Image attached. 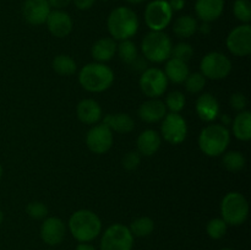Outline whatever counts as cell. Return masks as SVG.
<instances>
[{"instance_id":"6da1fadb","label":"cell","mask_w":251,"mask_h":250,"mask_svg":"<svg viewBox=\"0 0 251 250\" xmlns=\"http://www.w3.org/2000/svg\"><path fill=\"white\" fill-rule=\"evenodd\" d=\"M69 230L80 243L92 242L102 230V221L91 210H77L69 218Z\"/></svg>"},{"instance_id":"7a4b0ae2","label":"cell","mask_w":251,"mask_h":250,"mask_svg":"<svg viewBox=\"0 0 251 250\" xmlns=\"http://www.w3.org/2000/svg\"><path fill=\"white\" fill-rule=\"evenodd\" d=\"M139 17L134 10L119 6L113 10L107 20V27L114 41H125L134 37L139 31Z\"/></svg>"},{"instance_id":"3957f363","label":"cell","mask_w":251,"mask_h":250,"mask_svg":"<svg viewBox=\"0 0 251 250\" xmlns=\"http://www.w3.org/2000/svg\"><path fill=\"white\" fill-rule=\"evenodd\" d=\"M78 82L88 92H104L114 82V73L104 63L86 64L78 73Z\"/></svg>"},{"instance_id":"277c9868","label":"cell","mask_w":251,"mask_h":250,"mask_svg":"<svg viewBox=\"0 0 251 250\" xmlns=\"http://www.w3.org/2000/svg\"><path fill=\"white\" fill-rule=\"evenodd\" d=\"M199 147L208 157L223 154L230 142V131L222 124H211L201 130L199 135Z\"/></svg>"},{"instance_id":"5b68a950","label":"cell","mask_w":251,"mask_h":250,"mask_svg":"<svg viewBox=\"0 0 251 250\" xmlns=\"http://www.w3.org/2000/svg\"><path fill=\"white\" fill-rule=\"evenodd\" d=\"M172 43L171 37L163 31H151L144 37L141 42V50L145 58L152 63H163L171 58Z\"/></svg>"},{"instance_id":"8992f818","label":"cell","mask_w":251,"mask_h":250,"mask_svg":"<svg viewBox=\"0 0 251 250\" xmlns=\"http://www.w3.org/2000/svg\"><path fill=\"white\" fill-rule=\"evenodd\" d=\"M222 220L229 225H240L249 216V203L247 198L239 191L226 194L221 202Z\"/></svg>"},{"instance_id":"52a82bcc","label":"cell","mask_w":251,"mask_h":250,"mask_svg":"<svg viewBox=\"0 0 251 250\" xmlns=\"http://www.w3.org/2000/svg\"><path fill=\"white\" fill-rule=\"evenodd\" d=\"M134 235L129 227L114 223L104 230L100 239V250H132Z\"/></svg>"},{"instance_id":"ba28073f","label":"cell","mask_w":251,"mask_h":250,"mask_svg":"<svg viewBox=\"0 0 251 250\" xmlns=\"http://www.w3.org/2000/svg\"><path fill=\"white\" fill-rule=\"evenodd\" d=\"M201 74L206 78L211 80H222L232 71V61L220 51H211L202 58L200 63Z\"/></svg>"},{"instance_id":"9c48e42d","label":"cell","mask_w":251,"mask_h":250,"mask_svg":"<svg viewBox=\"0 0 251 250\" xmlns=\"http://www.w3.org/2000/svg\"><path fill=\"white\" fill-rule=\"evenodd\" d=\"M173 11L167 0H153L145 9V22L151 31H163L171 25Z\"/></svg>"},{"instance_id":"30bf717a","label":"cell","mask_w":251,"mask_h":250,"mask_svg":"<svg viewBox=\"0 0 251 250\" xmlns=\"http://www.w3.org/2000/svg\"><path fill=\"white\" fill-rule=\"evenodd\" d=\"M168 82L163 70L158 68H149L141 74L139 85L145 96L149 98H159L166 92Z\"/></svg>"},{"instance_id":"8fae6325","label":"cell","mask_w":251,"mask_h":250,"mask_svg":"<svg viewBox=\"0 0 251 250\" xmlns=\"http://www.w3.org/2000/svg\"><path fill=\"white\" fill-rule=\"evenodd\" d=\"M161 135L167 142L179 145L188 136L186 120L179 113H169L162 119Z\"/></svg>"},{"instance_id":"7c38bea8","label":"cell","mask_w":251,"mask_h":250,"mask_svg":"<svg viewBox=\"0 0 251 250\" xmlns=\"http://www.w3.org/2000/svg\"><path fill=\"white\" fill-rule=\"evenodd\" d=\"M227 48L233 55L248 56L251 54V26L243 24L229 32L226 39Z\"/></svg>"},{"instance_id":"4fadbf2b","label":"cell","mask_w":251,"mask_h":250,"mask_svg":"<svg viewBox=\"0 0 251 250\" xmlns=\"http://www.w3.org/2000/svg\"><path fill=\"white\" fill-rule=\"evenodd\" d=\"M86 145L88 150L96 154H104L112 149L113 131L102 123L96 124L86 135Z\"/></svg>"},{"instance_id":"5bb4252c","label":"cell","mask_w":251,"mask_h":250,"mask_svg":"<svg viewBox=\"0 0 251 250\" xmlns=\"http://www.w3.org/2000/svg\"><path fill=\"white\" fill-rule=\"evenodd\" d=\"M51 7L48 0H26L22 6V15L28 24L38 26L46 24Z\"/></svg>"},{"instance_id":"9a60e30c","label":"cell","mask_w":251,"mask_h":250,"mask_svg":"<svg viewBox=\"0 0 251 250\" xmlns=\"http://www.w3.org/2000/svg\"><path fill=\"white\" fill-rule=\"evenodd\" d=\"M66 227L63 220L59 217H48L41 225V238L50 247L59 245L65 238Z\"/></svg>"},{"instance_id":"2e32d148","label":"cell","mask_w":251,"mask_h":250,"mask_svg":"<svg viewBox=\"0 0 251 250\" xmlns=\"http://www.w3.org/2000/svg\"><path fill=\"white\" fill-rule=\"evenodd\" d=\"M47 27L56 38H65L71 33L74 27L73 19L63 10H53L47 17Z\"/></svg>"},{"instance_id":"e0dca14e","label":"cell","mask_w":251,"mask_h":250,"mask_svg":"<svg viewBox=\"0 0 251 250\" xmlns=\"http://www.w3.org/2000/svg\"><path fill=\"white\" fill-rule=\"evenodd\" d=\"M195 109L201 120L211 123L217 119L220 115V103L217 98L211 93H202L196 100Z\"/></svg>"},{"instance_id":"ac0fdd59","label":"cell","mask_w":251,"mask_h":250,"mask_svg":"<svg viewBox=\"0 0 251 250\" xmlns=\"http://www.w3.org/2000/svg\"><path fill=\"white\" fill-rule=\"evenodd\" d=\"M225 10V0H196L195 12L202 22L216 21Z\"/></svg>"},{"instance_id":"d6986e66","label":"cell","mask_w":251,"mask_h":250,"mask_svg":"<svg viewBox=\"0 0 251 250\" xmlns=\"http://www.w3.org/2000/svg\"><path fill=\"white\" fill-rule=\"evenodd\" d=\"M166 104L159 98H150L139 108V117L145 123H158L166 117Z\"/></svg>"},{"instance_id":"ffe728a7","label":"cell","mask_w":251,"mask_h":250,"mask_svg":"<svg viewBox=\"0 0 251 250\" xmlns=\"http://www.w3.org/2000/svg\"><path fill=\"white\" fill-rule=\"evenodd\" d=\"M77 118L81 123L87 125H95L102 119V108L97 100L92 98H85L76 108Z\"/></svg>"},{"instance_id":"44dd1931","label":"cell","mask_w":251,"mask_h":250,"mask_svg":"<svg viewBox=\"0 0 251 250\" xmlns=\"http://www.w3.org/2000/svg\"><path fill=\"white\" fill-rule=\"evenodd\" d=\"M162 144V136L156 131V130L147 129L144 130L139 135L136 140L137 152L141 156L151 157L159 150Z\"/></svg>"},{"instance_id":"7402d4cb","label":"cell","mask_w":251,"mask_h":250,"mask_svg":"<svg viewBox=\"0 0 251 250\" xmlns=\"http://www.w3.org/2000/svg\"><path fill=\"white\" fill-rule=\"evenodd\" d=\"M117 42L112 37H103L93 43L91 54L97 63H107L112 60L117 53Z\"/></svg>"},{"instance_id":"603a6c76","label":"cell","mask_w":251,"mask_h":250,"mask_svg":"<svg viewBox=\"0 0 251 250\" xmlns=\"http://www.w3.org/2000/svg\"><path fill=\"white\" fill-rule=\"evenodd\" d=\"M103 124L107 125L112 131L119 132V134H129L135 127L134 119L127 113L107 114L103 119Z\"/></svg>"},{"instance_id":"cb8c5ba5","label":"cell","mask_w":251,"mask_h":250,"mask_svg":"<svg viewBox=\"0 0 251 250\" xmlns=\"http://www.w3.org/2000/svg\"><path fill=\"white\" fill-rule=\"evenodd\" d=\"M164 74L171 82L183 83L190 74V70H189L188 63L185 61L176 58H169L164 66Z\"/></svg>"},{"instance_id":"d4e9b609","label":"cell","mask_w":251,"mask_h":250,"mask_svg":"<svg viewBox=\"0 0 251 250\" xmlns=\"http://www.w3.org/2000/svg\"><path fill=\"white\" fill-rule=\"evenodd\" d=\"M233 134L240 141H249L251 139V113L242 110L233 120Z\"/></svg>"},{"instance_id":"484cf974","label":"cell","mask_w":251,"mask_h":250,"mask_svg":"<svg viewBox=\"0 0 251 250\" xmlns=\"http://www.w3.org/2000/svg\"><path fill=\"white\" fill-rule=\"evenodd\" d=\"M199 29L198 21L190 15L179 16L173 24V32L179 38H190Z\"/></svg>"},{"instance_id":"4316f807","label":"cell","mask_w":251,"mask_h":250,"mask_svg":"<svg viewBox=\"0 0 251 250\" xmlns=\"http://www.w3.org/2000/svg\"><path fill=\"white\" fill-rule=\"evenodd\" d=\"M53 70L60 76H71L77 70V64L71 58L70 55L66 54H59L51 61Z\"/></svg>"},{"instance_id":"83f0119b","label":"cell","mask_w":251,"mask_h":250,"mask_svg":"<svg viewBox=\"0 0 251 250\" xmlns=\"http://www.w3.org/2000/svg\"><path fill=\"white\" fill-rule=\"evenodd\" d=\"M129 229L134 237H140V238L149 237V235L153 232L154 222L151 217L142 216V217H139L136 218V220L132 221Z\"/></svg>"},{"instance_id":"f1b7e54d","label":"cell","mask_w":251,"mask_h":250,"mask_svg":"<svg viewBox=\"0 0 251 250\" xmlns=\"http://www.w3.org/2000/svg\"><path fill=\"white\" fill-rule=\"evenodd\" d=\"M222 164L227 171L229 172H239L247 164L244 154L239 151H229L223 153Z\"/></svg>"},{"instance_id":"f546056e","label":"cell","mask_w":251,"mask_h":250,"mask_svg":"<svg viewBox=\"0 0 251 250\" xmlns=\"http://www.w3.org/2000/svg\"><path fill=\"white\" fill-rule=\"evenodd\" d=\"M117 53L120 60L125 64H134L137 60V47L131 39L120 41L117 46Z\"/></svg>"},{"instance_id":"4dcf8cb0","label":"cell","mask_w":251,"mask_h":250,"mask_svg":"<svg viewBox=\"0 0 251 250\" xmlns=\"http://www.w3.org/2000/svg\"><path fill=\"white\" fill-rule=\"evenodd\" d=\"M186 103V98L184 96L183 92L180 91H172L167 95L166 100H164V104L166 108L171 113H179L180 110L184 109Z\"/></svg>"},{"instance_id":"1f68e13d","label":"cell","mask_w":251,"mask_h":250,"mask_svg":"<svg viewBox=\"0 0 251 250\" xmlns=\"http://www.w3.org/2000/svg\"><path fill=\"white\" fill-rule=\"evenodd\" d=\"M228 229V225L222 220V218H212L208 221L207 225H206V232H207L208 237L212 239H221L226 235Z\"/></svg>"},{"instance_id":"d6a6232c","label":"cell","mask_w":251,"mask_h":250,"mask_svg":"<svg viewBox=\"0 0 251 250\" xmlns=\"http://www.w3.org/2000/svg\"><path fill=\"white\" fill-rule=\"evenodd\" d=\"M184 82H185V88L188 92L200 93L205 88L206 77L201 73H193L189 74Z\"/></svg>"},{"instance_id":"836d02e7","label":"cell","mask_w":251,"mask_h":250,"mask_svg":"<svg viewBox=\"0 0 251 250\" xmlns=\"http://www.w3.org/2000/svg\"><path fill=\"white\" fill-rule=\"evenodd\" d=\"M233 11L234 16L243 24H249L251 21V4L249 0H235Z\"/></svg>"},{"instance_id":"e575fe53","label":"cell","mask_w":251,"mask_h":250,"mask_svg":"<svg viewBox=\"0 0 251 250\" xmlns=\"http://www.w3.org/2000/svg\"><path fill=\"white\" fill-rule=\"evenodd\" d=\"M194 55V49L193 47L190 46L186 42H181V43L176 44V46L172 48V54L171 58L179 59V60H183L185 63H188Z\"/></svg>"},{"instance_id":"d590c367","label":"cell","mask_w":251,"mask_h":250,"mask_svg":"<svg viewBox=\"0 0 251 250\" xmlns=\"http://www.w3.org/2000/svg\"><path fill=\"white\" fill-rule=\"evenodd\" d=\"M26 212L34 220H43L48 215V207L41 201H32L27 205Z\"/></svg>"},{"instance_id":"8d00e7d4","label":"cell","mask_w":251,"mask_h":250,"mask_svg":"<svg viewBox=\"0 0 251 250\" xmlns=\"http://www.w3.org/2000/svg\"><path fill=\"white\" fill-rule=\"evenodd\" d=\"M141 163V154L137 151H130L123 157L122 164L126 171H135Z\"/></svg>"},{"instance_id":"74e56055","label":"cell","mask_w":251,"mask_h":250,"mask_svg":"<svg viewBox=\"0 0 251 250\" xmlns=\"http://www.w3.org/2000/svg\"><path fill=\"white\" fill-rule=\"evenodd\" d=\"M248 104V98L244 93L242 92H235L233 93L232 97H230V105L233 107V109L235 110H244L245 107Z\"/></svg>"},{"instance_id":"f35d334b","label":"cell","mask_w":251,"mask_h":250,"mask_svg":"<svg viewBox=\"0 0 251 250\" xmlns=\"http://www.w3.org/2000/svg\"><path fill=\"white\" fill-rule=\"evenodd\" d=\"M73 0H48L50 7H54V10H63L70 5Z\"/></svg>"},{"instance_id":"ab89813d","label":"cell","mask_w":251,"mask_h":250,"mask_svg":"<svg viewBox=\"0 0 251 250\" xmlns=\"http://www.w3.org/2000/svg\"><path fill=\"white\" fill-rule=\"evenodd\" d=\"M96 0H74V4L78 10H88L95 5Z\"/></svg>"},{"instance_id":"60d3db41","label":"cell","mask_w":251,"mask_h":250,"mask_svg":"<svg viewBox=\"0 0 251 250\" xmlns=\"http://www.w3.org/2000/svg\"><path fill=\"white\" fill-rule=\"evenodd\" d=\"M168 4L172 11H180L185 6V0H169Z\"/></svg>"},{"instance_id":"b9f144b4","label":"cell","mask_w":251,"mask_h":250,"mask_svg":"<svg viewBox=\"0 0 251 250\" xmlns=\"http://www.w3.org/2000/svg\"><path fill=\"white\" fill-rule=\"evenodd\" d=\"M76 250H96V248L93 245L88 244V243H80L76 247Z\"/></svg>"},{"instance_id":"7bdbcfd3","label":"cell","mask_w":251,"mask_h":250,"mask_svg":"<svg viewBox=\"0 0 251 250\" xmlns=\"http://www.w3.org/2000/svg\"><path fill=\"white\" fill-rule=\"evenodd\" d=\"M200 31L202 32L203 34H207L208 32H210V27H208V24H207V22H203V24L201 25V27H200Z\"/></svg>"},{"instance_id":"ee69618b","label":"cell","mask_w":251,"mask_h":250,"mask_svg":"<svg viewBox=\"0 0 251 250\" xmlns=\"http://www.w3.org/2000/svg\"><path fill=\"white\" fill-rule=\"evenodd\" d=\"M229 123H232V120L229 119V117H228L227 114H223L222 115V125H225V126H227Z\"/></svg>"},{"instance_id":"f6af8a7d","label":"cell","mask_w":251,"mask_h":250,"mask_svg":"<svg viewBox=\"0 0 251 250\" xmlns=\"http://www.w3.org/2000/svg\"><path fill=\"white\" fill-rule=\"evenodd\" d=\"M126 2H129V4H140V2L145 1V0H125Z\"/></svg>"},{"instance_id":"bcb514c9","label":"cell","mask_w":251,"mask_h":250,"mask_svg":"<svg viewBox=\"0 0 251 250\" xmlns=\"http://www.w3.org/2000/svg\"><path fill=\"white\" fill-rule=\"evenodd\" d=\"M2 221H4V212H2V210L0 208V225L2 223Z\"/></svg>"},{"instance_id":"7dc6e473","label":"cell","mask_w":251,"mask_h":250,"mask_svg":"<svg viewBox=\"0 0 251 250\" xmlns=\"http://www.w3.org/2000/svg\"><path fill=\"white\" fill-rule=\"evenodd\" d=\"M1 176H2V166L0 164V179H1Z\"/></svg>"},{"instance_id":"c3c4849f","label":"cell","mask_w":251,"mask_h":250,"mask_svg":"<svg viewBox=\"0 0 251 250\" xmlns=\"http://www.w3.org/2000/svg\"><path fill=\"white\" fill-rule=\"evenodd\" d=\"M221 250H234V249H230V248H223V249Z\"/></svg>"},{"instance_id":"681fc988","label":"cell","mask_w":251,"mask_h":250,"mask_svg":"<svg viewBox=\"0 0 251 250\" xmlns=\"http://www.w3.org/2000/svg\"><path fill=\"white\" fill-rule=\"evenodd\" d=\"M102 1H108V0H102Z\"/></svg>"}]
</instances>
